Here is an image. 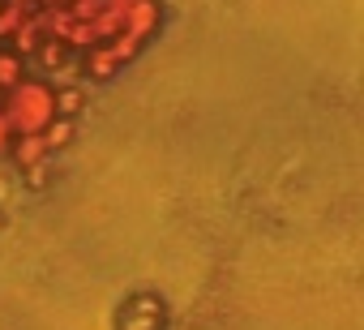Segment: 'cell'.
<instances>
[{
    "label": "cell",
    "instance_id": "cell-7",
    "mask_svg": "<svg viewBox=\"0 0 364 330\" xmlns=\"http://www.w3.org/2000/svg\"><path fill=\"white\" fill-rule=\"evenodd\" d=\"M9 146H14V129H9L5 116H0V154H9Z\"/></svg>",
    "mask_w": 364,
    "mask_h": 330
},
{
    "label": "cell",
    "instance_id": "cell-4",
    "mask_svg": "<svg viewBox=\"0 0 364 330\" xmlns=\"http://www.w3.org/2000/svg\"><path fill=\"white\" fill-rule=\"evenodd\" d=\"M86 107V90L82 86H56V116H77Z\"/></svg>",
    "mask_w": 364,
    "mask_h": 330
},
{
    "label": "cell",
    "instance_id": "cell-3",
    "mask_svg": "<svg viewBox=\"0 0 364 330\" xmlns=\"http://www.w3.org/2000/svg\"><path fill=\"white\" fill-rule=\"evenodd\" d=\"M22 78H26V56H18L14 48H0V90H9Z\"/></svg>",
    "mask_w": 364,
    "mask_h": 330
},
{
    "label": "cell",
    "instance_id": "cell-2",
    "mask_svg": "<svg viewBox=\"0 0 364 330\" xmlns=\"http://www.w3.org/2000/svg\"><path fill=\"white\" fill-rule=\"evenodd\" d=\"M9 154H14V163L26 172V168H35V163H43L52 150H48V142H43V133H18L14 137V146H9Z\"/></svg>",
    "mask_w": 364,
    "mask_h": 330
},
{
    "label": "cell",
    "instance_id": "cell-5",
    "mask_svg": "<svg viewBox=\"0 0 364 330\" xmlns=\"http://www.w3.org/2000/svg\"><path fill=\"white\" fill-rule=\"evenodd\" d=\"M35 56H39L43 69H65V65H69V48L56 43V39H43V43L35 48Z\"/></svg>",
    "mask_w": 364,
    "mask_h": 330
},
{
    "label": "cell",
    "instance_id": "cell-6",
    "mask_svg": "<svg viewBox=\"0 0 364 330\" xmlns=\"http://www.w3.org/2000/svg\"><path fill=\"white\" fill-rule=\"evenodd\" d=\"M43 142H48V150H65V146L73 142V120H69V116H56V120L43 129Z\"/></svg>",
    "mask_w": 364,
    "mask_h": 330
},
{
    "label": "cell",
    "instance_id": "cell-1",
    "mask_svg": "<svg viewBox=\"0 0 364 330\" xmlns=\"http://www.w3.org/2000/svg\"><path fill=\"white\" fill-rule=\"evenodd\" d=\"M0 116L9 120L14 137L18 133H43L56 120V86L43 78H22L9 90H0Z\"/></svg>",
    "mask_w": 364,
    "mask_h": 330
}]
</instances>
